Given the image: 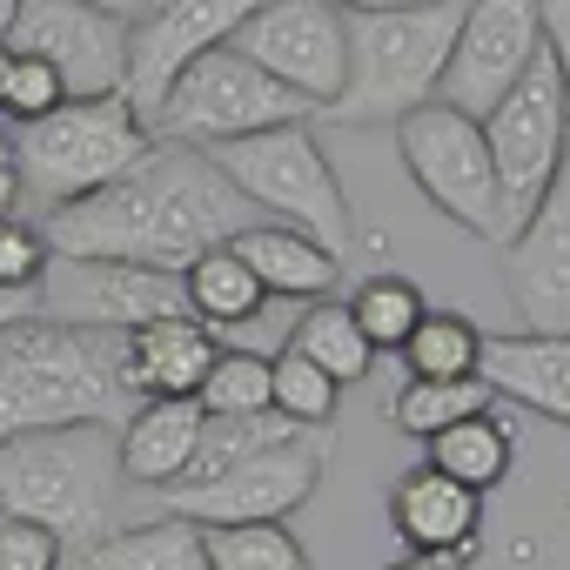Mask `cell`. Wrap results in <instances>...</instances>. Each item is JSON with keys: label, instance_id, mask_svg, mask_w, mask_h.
I'll return each instance as SVG.
<instances>
[{"label": "cell", "instance_id": "16", "mask_svg": "<svg viewBox=\"0 0 570 570\" xmlns=\"http://www.w3.org/2000/svg\"><path fill=\"white\" fill-rule=\"evenodd\" d=\"M61 262V289L81 303L75 323L95 330H141L161 316H188V289H181V268H155V262Z\"/></svg>", "mask_w": 570, "mask_h": 570}, {"label": "cell", "instance_id": "26", "mask_svg": "<svg viewBox=\"0 0 570 570\" xmlns=\"http://www.w3.org/2000/svg\"><path fill=\"white\" fill-rule=\"evenodd\" d=\"M303 430H316V423H296V416H282V410H228V416H208V410H202L195 463H188L181 483H202V476H215V470H228V463L268 450V443H289V436H303Z\"/></svg>", "mask_w": 570, "mask_h": 570}, {"label": "cell", "instance_id": "35", "mask_svg": "<svg viewBox=\"0 0 570 570\" xmlns=\"http://www.w3.org/2000/svg\"><path fill=\"white\" fill-rule=\"evenodd\" d=\"M68 101V88H61V75L41 61V55H14V75H8V95H0V115H8L14 128L21 121H41L48 108H61Z\"/></svg>", "mask_w": 570, "mask_h": 570}, {"label": "cell", "instance_id": "10", "mask_svg": "<svg viewBox=\"0 0 570 570\" xmlns=\"http://www.w3.org/2000/svg\"><path fill=\"white\" fill-rule=\"evenodd\" d=\"M323 463H330V423L323 430H303L289 443H268L202 483H168L155 490L161 510L188 517V523H248V517H296L316 483H323Z\"/></svg>", "mask_w": 570, "mask_h": 570}, {"label": "cell", "instance_id": "31", "mask_svg": "<svg viewBox=\"0 0 570 570\" xmlns=\"http://www.w3.org/2000/svg\"><path fill=\"white\" fill-rule=\"evenodd\" d=\"M336 396H343V383L336 376H323L316 363H303V356H268V410H282V416H296V423H336Z\"/></svg>", "mask_w": 570, "mask_h": 570}, {"label": "cell", "instance_id": "4", "mask_svg": "<svg viewBox=\"0 0 570 570\" xmlns=\"http://www.w3.org/2000/svg\"><path fill=\"white\" fill-rule=\"evenodd\" d=\"M463 21V0H410V8L350 14V68L343 95L323 108L336 121H403L410 108L436 101L450 41Z\"/></svg>", "mask_w": 570, "mask_h": 570}, {"label": "cell", "instance_id": "30", "mask_svg": "<svg viewBox=\"0 0 570 570\" xmlns=\"http://www.w3.org/2000/svg\"><path fill=\"white\" fill-rule=\"evenodd\" d=\"M423 309H430V303H423V289H416L410 275H370L363 289L350 296V316H356V330L370 336L376 356H396L403 336L423 323Z\"/></svg>", "mask_w": 570, "mask_h": 570}, {"label": "cell", "instance_id": "19", "mask_svg": "<svg viewBox=\"0 0 570 570\" xmlns=\"http://www.w3.org/2000/svg\"><path fill=\"white\" fill-rule=\"evenodd\" d=\"M476 376L490 396L523 403L550 423H570V336L563 330H517V336H483Z\"/></svg>", "mask_w": 570, "mask_h": 570}, {"label": "cell", "instance_id": "28", "mask_svg": "<svg viewBox=\"0 0 570 570\" xmlns=\"http://www.w3.org/2000/svg\"><path fill=\"white\" fill-rule=\"evenodd\" d=\"M490 403H497V396H490L483 376H410V383L396 390V403H390V423L410 430V436H436V430H450L456 416H476V410H490Z\"/></svg>", "mask_w": 570, "mask_h": 570}, {"label": "cell", "instance_id": "21", "mask_svg": "<svg viewBox=\"0 0 570 570\" xmlns=\"http://www.w3.org/2000/svg\"><path fill=\"white\" fill-rule=\"evenodd\" d=\"M235 242V255L255 268V282L268 296H296V303H309V296H330L336 289V275H343V255H330L316 235H303V228H289V222H248L242 235H228Z\"/></svg>", "mask_w": 570, "mask_h": 570}, {"label": "cell", "instance_id": "38", "mask_svg": "<svg viewBox=\"0 0 570 570\" xmlns=\"http://www.w3.org/2000/svg\"><path fill=\"white\" fill-rule=\"evenodd\" d=\"M28 316H48V289H8L0 282V330H14Z\"/></svg>", "mask_w": 570, "mask_h": 570}, {"label": "cell", "instance_id": "20", "mask_svg": "<svg viewBox=\"0 0 570 570\" xmlns=\"http://www.w3.org/2000/svg\"><path fill=\"white\" fill-rule=\"evenodd\" d=\"M195 436H202V403L195 396H148V403H135L128 423L115 430L121 483H135V490L181 483L188 463H195Z\"/></svg>", "mask_w": 570, "mask_h": 570}, {"label": "cell", "instance_id": "32", "mask_svg": "<svg viewBox=\"0 0 570 570\" xmlns=\"http://www.w3.org/2000/svg\"><path fill=\"white\" fill-rule=\"evenodd\" d=\"M195 403L208 416H228V410H268V356L255 350H222L195 390Z\"/></svg>", "mask_w": 570, "mask_h": 570}, {"label": "cell", "instance_id": "2", "mask_svg": "<svg viewBox=\"0 0 570 570\" xmlns=\"http://www.w3.org/2000/svg\"><path fill=\"white\" fill-rule=\"evenodd\" d=\"M135 410L115 370V330L28 316L0 330V436L61 430V423H108L121 430Z\"/></svg>", "mask_w": 570, "mask_h": 570}, {"label": "cell", "instance_id": "14", "mask_svg": "<svg viewBox=\"0 0 570 570\" xmlns=\"http://www.w3.org/2000/svg\"><path fill=\"white\" fill-rule=\"evenodd\" d=\"M255 8L262 0H155L141 21H128V81H121V95L135 101V115L148 121L155 101L168 95V81L195 55L222 48Z\"/></svg>", "mask_w": 570, "mask_h": 570}, {"label": "cell", "instance_id": "3", "mask_svg": "<svg viewBox=\"0 0 570 570\" xmlns=\"http://www.w3.org/2000/svg\"><path fill=\"white\" fill-rule=\"evenodd\" d=\"M115 490H121V463L108 423L0 436V503L48 523L61 543L88 550L95 537H108L101 523L115 517Z\"/></svg>", "mask_w": 570, "mask_h": 570}, {"label": "cell", "instance_id": "17", "mask_svg": "<svg viewBox=\"0 0 570 570\" xmlns=\"http://www.w3.org/2000/svg\"><path fill=\"white\" fill-rule=\"evenodd\" d=\"M215 356H222V330H208L195 316H161V323H141V330H115V370H121L135 403L195 396Z\"/></svg>", "mask_w": 570, "mask_h": 570}, {"label": "cell", "instance_id": "1", "mask_svg": "<svg viewBox=\"0 0 570 570\" xmlns=\"http://www.w3.org/2000/svg\"><path fill=\"white\" fill-rule=\"evenodd\" d=\"M262 222V208L188 141H155L121 181L55 202L41 235L55 255L75 262H155V268H188L202 248L242 235Z\"/></svg>", "mask_w": 570, "mask_h": 570}, {"label": "cell", "instance_id": "36", "mask_svg": "<svg viewBox=\"0 0 570 570\" xmlns=\"http://www.w3.org/2000/svg\"><path fill=\"white\" fill-rule=\"evenodd\" d=\"M537 8H543V48L563 75V88H570V0H537Z\"/></svg>", "mask_w": 570, "mask_h": 570}, {"label": "cell", "instance_id": "37", "mask_svg": "<svg viewBox=\"0 0 570 570\" xmlns=\"http://www.w3.org/2000/svg\"><path fill=\"white\" fill-rule=\"evenodd\" d=\"M28 202V175H21V155H14V135H0V215H14Z\"/></svg>", "mask_w": 570, "mask_h": 570}, {"label": "cell", "instance_id": "40", "mask_svg": "<svg viewBox=\"0 0 570 570\" xmlns=\"http://www.w3.org/2000/svg\"><path fill=\"white\" fill-rule=\"evenodd\" d=\"M88 8H101V14H115V21H141L155 0H88Z\"/></svg>", "mask_w": 570, "mask_h": 570}, {"label": "cell", "instance_id": "34", "mask_svg": "<svg viewBox=\"0 0 570 570\" xmlns=\"http://www.w3.org/2000/svg\"><path fill=\"white\" fill-rule=\"evenodd\" d=\"M61 557H68V543L48 523L0 503V570H61Z\"/></svg>", "mask_w": 570, "mask_h": 570}, {"label": "cell", "instance_id": "24", "mask_svg": "<svg viewBox=\"0 0 570 570\" xmlns=\"http://www.w3.org/2000/svg\"><path fill=\"white\" fill-rule=\"evenodd\" d=\"M282 350L303 356V363H316V370L336 376V383H363V376L376 370V350H370V336L356 330L350 303H330V296H309V309L296 316V330H289V343H282Z\"/></svg>", "mask_w": 570, "mask_h": 570}, {"label": "cell", "instance_id": "39", "mask_svg": "<svg viewBox=\"0 0 570 570\" xmlns=\"http://www.w3.org/2000/svg\"><path fill=\"white\" fill-rule=\"evenodd\" d=\"M390 570H463V563H456L450 550H410V557H403V563H390Z\"/></svg>", "mask_w": 570, "mask_h": 570}, {"label": "cell", "instance_id": "6", "mask_svg": "<svg viewBox=\"0 0 570 570\" xmlns=\"http://www.w3.org/2000/svg\"><path fill=\"white\" fill-rule=\"evenodd\" d=\"M148 148H155V135H148V121L135 115L128 95H68L41 121L14 128V155H21L28 195H41L48 208L121 181Z\"/></svg>", "mask_w": 570, "mask_h": 570}, {"label": "cell", "instance_id": "43", "mask_svg": "<svg viewBox=\"0 0 570 570\" xmlns=\"http://www.w3.org/2000/svg\"><path fill=\"white\" fill-rule=\"evenodd\" d=\"M8 75H14V48L0 41V95H8Z\"/></svg>", "mask_w": 570, "mask_h": 570}, {"label": "cell", "instance_id": "8", "mask_svg": "<svg viewBox=\"0 0 570 570\" xmlns=\"http://www.w3.org/2000/svg\"><path fill=\"white\" fill-rule=\"evenodd\" d=\"M483 141L497 161V195H503V242L530 222V208L543 202L563 148H570V88L550 61V48L530 55V68L517 75V88L483 115ZM497 242V248H503Z\"/></svg>", "mask_w": 570, "mask_h": 570}, {"label": "cell", "instance_id": "9", "mask_svg": "<svg viewBox=\"0 0 570 570\" xmlns=\"http://www.w3.org/2000/svg\"><path fill=\"white\" fill-rule=\"evenodd\" d=\"M396 155L410 168V181L470 235L503 242V195H497V161L483 141V121L450 108V101H423L396 121Z\"/></svg>", "mask_w": 570, "mask_h": 570}, {"label": "cell", "instance_id": "42", "mask_svg": "<svg viewBox=\"0 0 570 570\" xmlns=\"http://www.w3.org/2000/svg\"><path fill=\"white\" fill-rule=\"evenodd\" d=\"M14 14H21V0H0V41H8V28H14Z\"/></svg>", "mask_w": 570, "mask_h": 570}, {"label": "cell", "instance_id": "7", "mask_svg": "<svg viewBox=\"0 0 570 570\" xmlns=\"http://www.w3.org/2000/svg\"><path fill=\"white\" fill-rule=\"evenodd\" d=\"M316 101L282 88L275 75H262L248 55H235L228 41L195 55L168 95L155 101L148 115V135L155 141H188V148H215V141H235V135H262V128H282V121H309Z\"/></svg>", "mask_w": 570, "mask_h": 570}, {"label": "cell", "instance_id": "5", "mask_svg": "<svg viewBox=\"0 0 570 570\" xmlns=\"http://www.w3.org/2000/svg\"><path fill=\"white\" fill-rule=\"evenodd\" d=\"M268 222H289L303 235H316L330 255H350L356 242V215L343 202V181L330 168V155L316 148V128L309 121H282V128H262V135H235V141H215L202 148Z\"/></svg>", "mask_w": 570, "mask_h": 570}, {"label": "cell", "instance_id": "11", "mask_svg": "<svg viewBox=\"0 0 570 570\" xmlns=\"http://www.w3.org/2000/svg\"><path fill=\"white\" fill-rule=\"evenodd\" d=\"M235 55H248L262 75L316 101V115L343 95L350 68V14L336 0H262V8L228 35Z\"/></svg>", "mask_w": 570, "mask_h": 570}, {"label": "cell", "instance_id": "13", "mask_svg": "<svg viewBox=\"0 0 570 570\" xmlns=\"http://www.w3.org/2000/svg\"><path fill=\"white\" fill-rule=\"evenodd\" d=\"M8 48L41 55L68 95H121L128 81V21L88 8V0H21Z\"/></svg>", "mask_w": 570, "mask_h": 570}, {"label": "cell", "instance_id": "15", "mask_svg": "<svg viewBox=\"0 0 570 570\" xmlns=\"http://www.w3.org/2000/svg\"><path fill=\"white\" fill-rule=\"evenodd\" d=\"M503 289L523 316V330H563L570 336V148L530 208V222L503 242Z\"/></svg>", "mask_w": 570, "mask_h": 570}, {"label": "cell", "instance_id": "27", "mask_svg": "<svg viewBox=\"0 0 570 570\" xmlns=\"http://www.w3.org/2000/svg\"><path fill=\"white\" fill-rule=\"evenodd\" d=\"M202 557L208 570H309V550L282 517H248V523H202Z\"/></svg>", "mask_w": 570, "mask_h": 570}, {"label": "cell", "instance_id": "23", "mask_svg": "<svg viewBox=\"0 0 570 570\" xmlns=\"http://www.w3.org/2000/svg\"><path fill=\"white\" fill-rule=\"evenodd\" d=\"M88 570H208V557H202V523L161 510L155 523L95 537V543H88Z\"/></svg>", "mask_w": 570, "mask_h": 570}, {"label": "cell", "instance_id": "25", "mask_svg": "<svg viewBox=\"0 0 570 570\" xmlns=\"http://www.w3.org/2000/svg\"><path fill=\"white\" fill-rule=\"evenodd\" d=\"M423 443H430V463H436L443 476L470 483L476 497H483V490H497V483L510 476V423H503L497 410L456 416L450 430H436V436H423Z\"/></svg>", "mask_w": 570, "mask_h": 570}, {"label": "cell", "instance_id": "29", "mask_svg": "<svg viewBox=\"0 0 570 570\" xmlns=\"http://www.w3.org/2000/svg\"><path fill=\"white\" fill-rule=\"evenodd\" d=\"M476 350H483V330L456 309H423V323L403 336V363L410 376H476Z\"/></svg>", "mask_w": 570, "mask_h": 570}, {"label": "cell", "instance_id": "33", "mask_svg": "<svg viewBox=\"0 0 570 570\" xmlns=\"http://www.w3.org/2000/svg\"><path fill=\"white\" fill-rule=\"evenodd\" d=\"M48 268H55L48 235L21 215H0V282H8V289H41Z\"/></svg>", "mask_w": 570, "mask_h": 570}, {"label": "cell", "instance_id": "18", "mask_svg": "<svg viewBox=\"0 0 570 570\" xmlns=\"http://www.w3.org/2000/svg\"><path fill=\"white\" fill-rule=\"evenodd\" d=\"M390 523L410 550H450L456 563H470L483 550V497L456 476H443L436 463L396 476L390 490Z\"/></svg>", "mask_w": 570, "mask_h": 570}, {"label": "cell", "instance_id": "12", "mask_svg": "<svg viewBox=\"0 0 570 570\" xmlns=\"http://www.w3.org/2000/svg\"><path fill=\"white\" fill-rule=\"evenodd\" d=\"M543 48V8L537 0H463V21L436 81V101L463 108V115H490L517 75L530 68V55Z\"/></svg>", "mask_w": 570, "mask_h": 570}, {"label": "cell", "instance_id": "41", "mask_svg": "<svg viewBox=\"0 0 570 570\" xmlns=\"http://www.w3.org/2000/svg\"><path fill=\"white\" fill-rule=\"evenodd\" d=\"M343 14H376V8H410V0H336Z\"/></svg>", "mask_w": 570, "mask_h": 570}, {"label": "cell", "instance_id": "22", "mask_svg": "<svg viewBox=\"0 0 570 570\" xmlns=\"http://www.w3.org/2000/svg\"><path fill=\"white\" fill-rule=\"evenodd\" d=\"M181 289H188V316L208 323V330H242V323H255L268 309V289L255 282V268L235 255V242L202 248L181 268Z\"/></svg>", "mask_w": 570, "mask_h": 570}]
</instances>
